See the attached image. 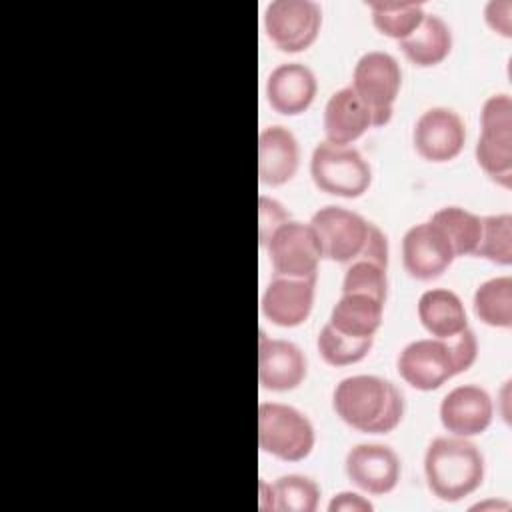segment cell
Returning a JSON list of instances; mask_svg holds the SVG:
<instances>
[{"mask_svg": "<svg viewBox=\"0 0 512 512\" xmlns=\"http://www.w3.org/2000/svg\"><path fill=\"white\" fill-rule=\"evenodd\" d=\"M484 456L460 436L434 438L424 454L428 490L442 502H458L476 492L484 480Z\"/></svg>", "mask_w": 512, "mask_h": 512, "instance_id": "obj_3", "label": "cell"}, {"mask_svg": "<svg viewBox=\"0 0 512 512\" xmlns=\"http://www.w3.org/2000/svg\"><path fill=\"white\" fill-rule=\"evenodd\" d=\"M454 258L450 240L430 220L410 226L402 238V262L416 280L428 282L442 276Z\"/></svg>", "mask_w": 512, "mask_h": 512, "instance_id": "obj_11", "label": "cell"}, {"mask_svg": "<svg viewBox=\"0 0 512 512\" xmlns=\"http://www.w3.org/2000/svg\"><path fill=\"white\" fill-rule=\"evenodd\" d=\"M348 480L372 496L390 494L400 480V458L384 444L364 442L348 450L344 460Z\"/></svg>", "mask_w": 512, "mask_h": 512, "instance_id": "obj_13", "label": "cell"}, {"mask_svg": "<svg viewBox=\"0 0 512 512\" xmlns=\"http://www.w3.org/2000/svg\"><path fill=\"white\" fill-rule=\"evenodd\" d=\"M328 510L330 512H370L374 510V506L372 502H368V498L356 492H340L330 500Z\"/></svg>", "mask_w": 512, "mask_h": 512, "instance_id": "obj_32", "label": "cell"}, {"mask_svg": "<svg viewBox=\"0 0 512 512\" xmlns=\"http://www.w3.org/2000/svg\"><path fill=\"white\" fill-rule=\"evenodd\" d=\"M290 220V214L284 210V206L268 196L258 198V222H260V246L266 244V240L272 236V232Z\"/></svg>", "mask_w": 512, "mask_h": 512, "instance_id": "obj_30", "label": "cell"}, {"mask_svg": "<svg viewBox=\"0 0 512 512\" xmlns=\"http://www.w3.org/2000/svg\"><path fill=\"white\" fill-rule=\"evenodd\" d=\"M272 490L274 512H314L320 502V486L302 474L280 476Z\"/></svg>", "mask_w": 512, "mask_h": 512, "instance_id": "obj_27", "label": "cell"}, {"mask_svg": "<svg viewBox=\"0 0 512 512\" xmlns=\"http://www.w3.org/2000/svg\"><path fill=\"white\" fill-rule=\"evenodd\" d=\"M416 152L428 162L454 160L466 142L462 118L446 106H434L420 114L412 130Z\"/></svg>", "mask_w": 512, "mask_h": 512, "instance_id": "obj_12", "label": "cell"}, {"mask_svg": "<svg viewBox=\"0 0 512 512\" xmlns=\"http://www.w3.org/2000/svg\"><path fill=\"white\" fill-rule=\"evenodd\" d=\"M400 86L402 70L392 54L372 50L358 58L350 88L368 108L372 126H384L390 122Z\"/></svg>", "mask_w": 512, "mask_h": 512, "instance_id": "obj_7", "label": "cell"}, {"mask_svg": "<svg viewBox=\"0 0 512 512\" xmlns=\"http://www.w3.org/2000/svg\"><path fill=\"white\" fill-rule=\"evenodd\" d=\"M478 258H486L494 264H512V216L492 214L482 216L480 242L474 252Z\"/></svg>", "mask_w": 512, "mask_h": 512, "instance_id": "obj_28", "label": "cell"}, {"mask_svg": "<svg viewBox=\"0 0 512 512\" xmlns=\"http://www.w3.org/2000/svg\"><path fill=\"white\" fill-rule=\"evenodd\" d=\"M430 222H434L450 240L452 250L458 256H474L480 232H482V216H476L460 206H446L432 214Z\"/></svg>", "mask_w": 512, "mask_h": 512, "instance_id": "obj_23", "label": "cell"}, {"mask_svg": "<svg viewBox=\"0 0 512 512\" xmlns=\"http://www.w3.org/2000/svg\"><path fill=\"white\" fill-rule=\"evenodd\" d=\"M308 372L304 352L290 340L268 338L260 332L258 340V382L272 392L298 388Z\"/></svg>", "mask_w": 512, "mask_h": 512, "instance_id": "obj_15", "label": "cell"}, {"mask_svg": "<svg viewBox=\"0 0 512 512\" xmlns=\"http://www.w3.org/2000/svg\"><path fill=\"white\" fill-rule=\"evenodd\" d=\"M318 92L314 72L300 62H286L276 66L266 80L268 104L284 116H298L306 112Z\"/></svg>", "mask_w": 512, "mask_h": 512, "instance_id": "obj_17", "label": "cell"}, {"mask_svg": "<svg viewBox=\"0 0 512 512\" xmlns=\"http://www.w3.org/2000/svg\"><path fill=\"white\" fill-rule=\"evenodd\" d=\"M418 320L432 338H452L468 328L460 296L448 288L426 290L418 300Z\"/></svg>", "mask_w": 512, "mask_h": 512, "instance_id": "obj_20", "label": "cell"}, {"mask_svg": "<svg viewBox=\"0 0 512 512\" xmlns=\"http://www.w3.org/2000/svg\"><path fill=\"white\" fill-rule=\"evenodd\" d=\"M474 312L480 322L494 328L512 326V278L496 276L482 282L474 292Z\"/></svg>", "mask_w": 512, "mask_h": 512, "instance_id": "obj_24", "label": "cell"}, {"mask_svg": "<svg viewBox=\"0 0 512 512\" xmlns=\"http://www.w3.org/2000/svg\"><path fill=\"white\" fill-rule=\"evenodd\" d=\"M366 6L376 30L398 42L410 36L426 14L418 2H368Z\"/></svg>", "mask_w": 512, "mask_h": 512, "instance_id": "obj_25", "label": "cell"}, {"mask_svg": "<svg viewBox=\"0 0 512 512\" xmlns=\"http://www.w3.org/2000/svg\"><path fill=\"white\" fill-rule=\"evenodd\" d=\"M316 436L312 422L294 406L262 402L258 406V446L284 462H300L310 456Z\"/></svg>", "mask_w": 512, "mask_h": 512, "instance_id": "obj_4", "label": "cell"}, {"mask_svg": "<svg viewBox=\"0 0 512 512\" xmlns=\"http://www.w3.org/2000/svg\"><path fill=\"white\" fill-rule=\"evenodd\" d=\"M310 226L320 240L322 258L338 264L370 260L388 268V240L384 232L358 212L328 204L314 212Z\"/></svg>", "mask_w": 512, "mask_h": 512, "instance_id": "obj_2", "label": "cell"}, {"mask_svg": "<svg viewBox=\"0 0 512 512\" xmlns=\"http://www.w3.org/2000/svg\"><path fill=\"white\" fill-rule=\"evenodd\" d=\"M350 292L368 294L386 302V294H388L386 268L370 260L350 262L342 280V294H350Z\"/></svg>", "mask_w": 512, "mask_h": 512, "instance_id": "obj_29", "label": "cell"}, {"mask_svg": "<svg viewBox=\"0 0 512 512\" xmlns=\"http://www.w3.org/2000/svg\"><path fill=\"white\" fill-rule=\"evenodd\" d=\"M258 506H260L262 512H272L274 510V490H272V484H268L266 480H260Z\"/></svg>", "mask_w": 512, "mask_h": 512, "instance_id": "obj_34", "label": "cell"}, {"mask_svg": "<svg viewBox=\"0 0 512 512\" xmlns=\"http://www.w3.org/2000/svg\"><path fill=\"white\" fill-rule=\"evenodd\" d=\"M398 374L416 390H438L456 376V364L448 340L422 338L406 344L396 360Z\"/></svg>", "mask_w": 512, "mask_h": 512, "instance_id": "obj_10", "label": "cell"}, {"mask_svg": "<svg viewBox=\"0 0 512 512\" xmlns=\"http://www.w3.org/2000/svg\"><path fill=\"white\" fill-rule=\"evenodd\" d=\"M262 248H266L274 276L316 278L322 248L310 222H284L272 232Z\"/></svg>", "mask_w": 512, "mask_h": 512, "instance_id": "obj_8", "label": "cell"}, {"mask_svg": "<svg viewBox=\"0 0 512 512\" xmlns=\"http://www.w3.org/2000/svg\"><path fill=\"white\" fill-rule=\"evenodd\" d=\"M382 314H384L382 300L368 294L350 292L338 298V302L330 312L328 324L346 336L374 338L376 330L382 324Z\"/></svg>", "mask_w": 512, "mask_h": 512, "instance_id": "obj_21", "label": "cell"}, {"mask_svg": "<svg viewBox=\"0 0 512 512\" xmlns=\"http://www.w3.org/2000/svg\"><path fill=\"white\" fill-rule=\"evenodd\" d=\"M322 26V10L312 0H274L264 10V30L282 52L310 48Z\"/></svg>", "mask_w": 512, "mask_h": 512, "instance_id": "obj_9", "label": "cell"}, {"mask_svg": "<svg viewBox=\"0 0 512 512\" xmlns=\"http://www.w3.org/2000/svg\"><path fill=\"white\" fill-rule=\"evenodd\" d=\"M374 338H354L338 332L328 322L322 326L316 346L322 360L330 366H350L368 356Z\"/></svg>", "mask_w": 512, "mask_h": 512, "instance_id": "obj_26", "label": "cell"}, {"mask_svg": "<svg viewBox=\"0 0 512 512\" xmlns=\"http://www.w3.org/2000/svg\"><path fill=\"white\" fill-rule=\"evenodd\" d=\"M336 416L350 428L366 434H388L404 416L402 392L374 374H356L340 380L332 394Z\"/></svg>", "mask_w": 512, "mask_h": 512, "instance_id": "obj_1", "label": "cell"}, {"mask_svg": "<svg viewBox=\"0 0 512 512\" xmlns=\"http://www.w3.org/2000/svg\"><path fill=\"white\" fill-rule=\"evenodd\" d=\"M300 148L284 126H266L258 136V178L264 186H282L296 176Z\"/></svg>", "mask_w": 512, "mask_h": 512, "instance_id": "obj_18", "label": "cell"}, {"mask_svg": "<svg viewBox=\"0 0 512 512\" xmlns=\"http://www.w3.org/2000/svg\"><path fill=\"white\" fill-rule=\"evenodd\" d=\"M372 126V116L356 92L346 86L336 90L324 106V136L336 146H350Z\"/></svg>", "mask_w": 512, "mask_h": 512, "instance_id": "obj_19", "label": "cell"}, {"mask_svg": "<svg viewBox=\"0 0 512 512\" xmlns=\"http://www.w3.org/2000/svg\"><path fill=\"white\" fill-rule=\"evenodd\" d=\"M494 416L490 394L476 384L452 388L440 402L442 426L460 438L482 434Z\"/></svg>", "mask_w": 512, "mask_h": 512, "instance_id": "obj_16", "label": "cell"}, {"mask_svg": "<svg viewBox=\"0 0 512 512\" xmlns=\"http://www.w3.org/2000/svg\"><path fill=\"white\" fill-rule=\"evenodd\" d=\"M446 340H448V346L454 356L456 372L458 374L466 372L476 362V356H478V340H476L474 332L470 328H464L462 332H458L456 336L446 338Z\"/></svg>", "mask_w": 512, "mask_h": 512, "instance_id": "obj_31", "label": "cell"}, {"mask_svg": "<svg viewBox=\"0 0 512 512\" xmlns=\"http://www.w3.org/2000/svg\"><path fill=\"white\" fill-rule=\"evenodd\" d=\"M310 176L320 192L340 198L362 196L372 182L370 164L352 146L320 142L310 158Z\"/></svg>", "mask_w": 512, "mask_h": 512, "instance_id": "obj_6", "label": "cell"}, {"mask_svg": "<svg viewBox=\"0 0 512 512\" xmlns=\"http://www.w3.org/2000/svg\"><path fill=\"white\" fill-rule=\"evenodd\" d=\"M404 56L420 68L440 64L452 50V32L436 14H424L420 26L398 42Z\"/></svg>", "mask_w": 512, "mask_h": 512, "instance_id": "obj_22", "label": "cell"}, {"mask_svg": "<svg viewBox=\"0 0 512 512\" xmlns=\"http://www.w3.org/2000/svg\"><path fill=\"white\" fill-rule=\"evenodd\" d=\"M500 8H502V2H490L484 10V18L488 22V26L496 32H500L502 36H510V10H506L504 14H500Z\"/></svg>", "mask_w": 512, "mask_h": 512, "instance_id": "obj_33", "label": "cell"}, {"mask_svg": "<svg viewBox=\"0 0 512 512\" xmlns=\"http://www.w3.org/2000/svg\"><path fill=\"white\" fill-rule=\"evenodd\" d=\"M316 294V278L274 276L260 298L266 320L282 328H294L308 320Z\"/></svg>", "mask_w": 512, "mask_h": 512, "instance_id": "obj_14", "label": "cell"}, {"mask_svg": "<svg viewBox=\"0 0 512 512\" xmlns=\"http://www.w3.org/2000/svg\"><path fill=\"white\" fill-rule=\"evenodd\" d=\"M476 160L494 182L512 186V98L508 94H494L482 106Z\"/></svg>", "mask_w": 512, "mask_h": 512, "instance_id": "obj_5", "label": "cell"}]
</instances>
